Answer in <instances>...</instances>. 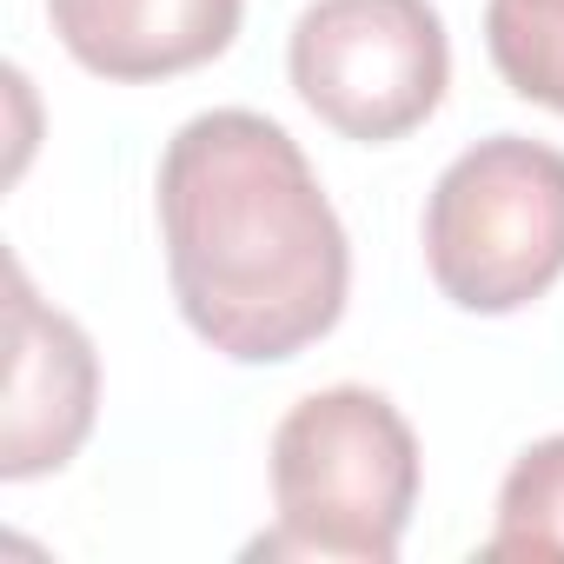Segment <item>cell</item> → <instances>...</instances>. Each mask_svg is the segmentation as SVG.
<instances>
[{
    "instance_id": "cell-1",
    "label": "cell",
    "mask_w": 564,
    "mask_h": 564,
    "mask_svg": "<svg viewBox=\"0 0 564 564\" xmlns=\"http://www.w3.org/2000/svg\"><path fill=\"white\" fill-rule=\"evenodd\" d=\"M153 199L173 300L213 352L279 366L339 326L352 246L279 120L252 107L193 113L160 153Z\"/></svg>"
},
{
    "instance_id": "cell-2",
    "label": "cell",
    "mask_w": 564,
    "mask_h": 564,
    "mask_svg": "<svg viewBox=\"0 0 564 564\" xmlns=\"http://www.w3.org/2000/svg\"><path fill=\"white\" fill-rule=\"evenodd\" d=\"M279 524L252 557L392 564L419 505V438L405 412L372 386H326L272 432Z\"/></svg>"
},
{
    "instance_id": "cell-3",
    "label": "cell",
    "mask_w": 564,
    "mask_h": 564,
    "mask_svg": "<svg viewBox=\"0 0 564 564\" xmlns=\"http://www.w3.org/2000/svg\"><path fill=\"white\" fill-rule=\"evenodd\" d=\"M425 265L458 313H518L564 279V153L524 133L465 147L425 199Z\"/></svg>"
},
{
    "instance_id": "cell-4",
    "label": "cell",
    "mask_w": 564,
    "mask_h": 564,
    "mask_svg": "<svg viewBox=\"0 0 564 564\" xmlns=\"http://www.w3.org/2000/svg\"><path fill=\"white\" fill-rule=\"evenodd\" d=\"M286 74L333 133L386 147L438 113L452 41L432 0H313L293 21Z\"/></svg>"
},
{
    "instance_id": "cell-5",
    "label": "cell",
    "mask_w": 564,
    "mask_h": 564,
    "mask_svg": "<svg viewBox=\"0 0 564 564\" xmlns=\"http://www.w3.org/2000/svg\"><path fill=\"white\" fill-rule=\"evenodd\" d=\"M8 412H0V478L61 471L100 412V359L94 339L34 293L28 265H8Z\"/></svg>"
},
{
    "instance_id": "cell-6",
    "label": "cell",
    "mask_w": 564,
    "mask_h": 564,
    "mask_svg": "<svg viewBox=\"0 0 564 564\" xmlns=\"http://www.w3.org/2000/svg\"><path fill=\"white\" fill-rule=\"evenodd\" d=\"M246 0H47L61 47L120 87L173 80L219 61L239 34Z\"/></svg>"
},
{
    "instance_id": "cell-7",
    "label": "cell",
    "mask_w": 564,
    "mask_h": 564,
    "mask_svg": "<svg viewBox=\"0 0 564 564\" xmlns=\"http://www.w3.org/2000/svg\"><path fill=\"white\" fill-rule=\"evenodd\" d=\"M485 557H564V432L511 458Z\"/></svg>"
},
{
    "instance_id": "cell-8",
    "label": "cell",
    "mask_w": 564,
    "mask_h": 564,
    "mask_svg": "<svg viewBox=\"0 0 564 564\" xmlns=\"http://www.w3.org/2000/svg\"><path fill=\"white\" fill-rule=\"evenodd\" d=\"M485 47L518 100L564 113V0H485Z\"/></svg>"
}]
</instances>
